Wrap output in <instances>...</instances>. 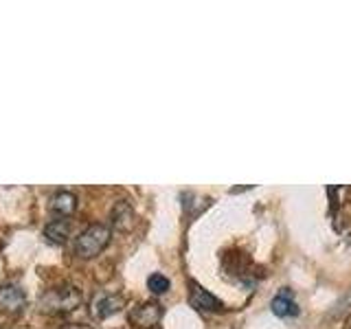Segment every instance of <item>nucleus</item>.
Listing matches in <instances>:
<instances>
[{
  "mask_svg": "<svg viewBox=\"0 0 351 329\" xmlns=\"http://www.w3.org/2000/svg\"><path fill=\"white\" fill-rule=\"evenodd\" d=\"M80 303H82V292L75 285H58V288L44 292V296L40 299V307L49 314L71 312Z\"/></svg>",
  "mask_w": 351,
  "mask_h": 329,
  "instance_id": "f257e3e1",
  "label": "nucleus"
},
{
  "mask_svg": "<svg viewBox=\"0 0 351 329\" xmlns=\"http://www.w3.org/2000/svg\"><path fill=\"white\" fill-rule=\"evenodd\" d=\"M108 241H110V226L90 224L75 239V252L82 259H90L108 246Z\"/></svg>",
  "mask_w": 351,
  "mask_h": 329,
  "instance_id": "f03ea898",
  "label": "nucleus"
},
{
  "mask_svg": "<svg viewBox=\"0 0 351 329\" xmlns=\"http://www.w3.org/2000/svg\"><path fill=\"white\" fill-rule=\"evenodd\" d=\"M189 301L191 305L195 307V310H200V312H219V310H224V303L217 299V296H213L208 290H204L200 283H195L191 281L189 283Z\"/></svg>",
  "mask_w": 351,
  "mask_h": 329,
  "instance_id": "7ed1b4c3",
  "label": "nucleus"
},
{
  "mask_svg": "<svg viewBox=\"0 0 351 329\" xmlns=\"http://www.w3.org/2000/svg\"><path fill=\"white\" fill-rule=\"evenodd\" d=\"M162 318V307L158 303H141L130 312V321L138 327H154Z\"/></svg>",
  "mask_w": 351,
  "mask_h": 329,
  "instance_id": "20e7f679",
  "label": "nucleus"
},
{
  "mask_svg": "<svg viewBox=\"0 0 351 329\" xmlns=\"http://www.w3.org/2000/svg\"><path fill=\"white\" fill-rule=\"evenodd\" d=\"M270 310H272L274 316H279V318H288V316H296V314H299V307H296L294 296H292V292L288 288H283L270 301Z\"/></svg>",
  "mask_w": 351,
  "mask_h": 329,
  "instance_id": "39448f33",
  "label": "nucleus"
},
{
  "mask_svg": "<svg viewBox=\"0 0 351 329\" xmlns=\"http://www.w3.org/2000/svg\"><path fill=\"white\" fill-rule=\"evenodd\" d=\"M0 303H3L9 312L22 310L25 303H27L25 290L18 288V285H3V288H0Z\"/></svg>",
  "mask_w": 351,
  "mask_h": 329,
  "instance_id": "423d86ee",
  "label": "nucleus"
},
{
  "mask_svg": "<svg viewBox=\"0 0 351 329\" xmlns=\"http://www.w3.org/2000/svg\"><path fill=\"white\" fill-rule=\"evenodd\" d=\"M44 237L53 241V244H64V241L71 237L69 219H53V222H49L47 228H44Z\"/></svg>",
  "mask_w": 351,
  "mask_h": 329,
  "instance_id": "0eeeda50",
  "label": "nucleus"
},
{
  "mask_svg": "<svg viewBox=\"0 0 351 329\" xmlns=\"http://www.w3.org/2000/svg\"><path fill=\"white\" fill-rule=\"evenodd\" d=\"M123 307V296L119 294H104L101 299L95 303V314L99 318H106L110 314H117Z\"/></svg>",
  "mask_w": 351,
  "mask_h": 329,
  "instance_id": "6e6552de",
  "label": "nucleus"
},
{
  "mask_svg": "<svg viewBox=\"0 0 351 329\" xmlns=\"http://www.w3.org/2000/svg\"><path fill=\"white\" fill-rule=\"evenodd\" d=\"M51 208L60 215H71L77 208V195L71 191H58L51 197Z\"/></svg>",
  "mask_w": 351,
  "mask_h": 329,
  "instance_id": "1a4fd4ad",
  "label": "nucleus"
},
{
  "mask_svg": "<svg viewBox=\"0 0 351 329\" xmlns=\"http://www.w3.org/2000/svg\"><path fill=\"white\" fill-rule=\"evenodd\" d=\"M147 288L154 292V294H165L169 288H171V283H169V279L165 277V274H160V272H154V274H149V279H147Z\"/></svg>",
  "mask_w": 351,
  "mask_h": 329,
  "instance_id": "9d476101",
  "label": "nucleus"
}]
</instances>
